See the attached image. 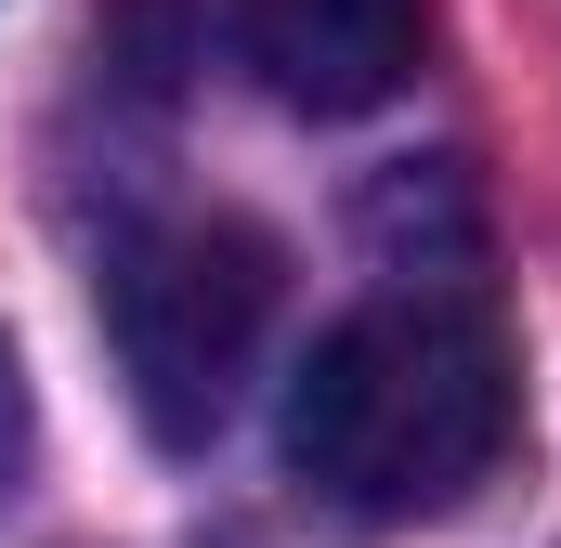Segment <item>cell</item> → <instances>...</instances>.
Here are the masks:
<instances>
[{"label": "cell", "instance_id": "obj_1", "mask_svg": "<svg viewBox=\"0 0 561 548\" xmlns=\"http://www.w3.org/2000/svg\"><path fill=\"white\" fill-rule=\"evenodd\" d=\"M523 431V379H510V327L457 287H405V300H366L340 313L300 379L275 406L287 483L366 536L392 523H444L470 483H496Z\"/></svg>", "mask_w": 561, "mask_h": 548}, {"label": "cell", "instance_id": "obj_2", "mask_svg": "<svg viewBox=\"0 0 561 548\" xmlns=\"http://www.w3.org/2000/svg\"><path fill=\"white\" fill-rule=\"evenodd\" d=\"M275 274H287L275 236L236 222V209H170V222L118 236V262H105V353H118L131 418L157 444H209L222 431L262 327H275Z\"/></svg>", "mask_w": 561, "mask_h": 548}, {"label": "cell", "instance_id": "obj_3", "mask_svg": "<svg viewBox=\"0 0 561 548\" xmlns=\"http://www.w3.org/2000/svg\"><path fill=\"white\" fill-rule=\"evenodd\" d=\"M236 53L287 118H366L419 79L431 0H236Z\"/></svg>", "mask_w": 561, "mask_h": 548}, {"label": "cell", "instance_id": "obj_4", "mask_svg": "<svg viewBox=\"0 0 561 548\" xmlns=\"http://www.w3.org/2000/svg\"><path fill=\"white\" fill-rule=\"evenodd\" d=\"M13 470H26V366L0 340V496H13Z\"/></svg>", "mask_w": 561, "mask_h": 548}]
</instances>
